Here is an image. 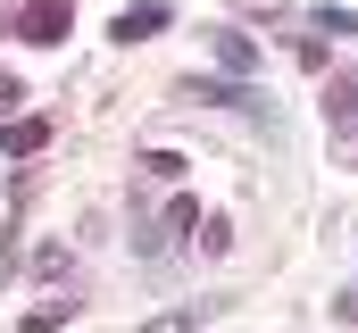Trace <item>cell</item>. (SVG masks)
<instances>
[{
  "instance_id": "obj_9",
  "label": "cell",
  "mask_w": 358,
  "mask_h": 333,
  "mask_svg": "<svg viewBox=\"0 0 358 333\" xmlns=\"http://www.w3.org/2000/svg\"><path fill=\"white\" fill-rule=\"evenodd\" d=\"M200 325V317H192V309H176V317H159V325H142V333H192Z\"/></svg>"
},
{
  "instance_id": "obj_7",
  "label": "cell",
  "mask_w": 358,
  "mask_h": 333,
  "mask_svg": "<svg viewBox=\"0 0 358 333\" xmlns=\"http://www.w3.org/2000/svg\"><path fill=\"white\" fill-rule=\"evenodd\" d=\"M317 25H325V34H358V17H350V8H317Z\"/></svg>"
},
{
  "instance_id": "obj_4",
  "label": "cell",
  "mask_w": 358,
  "mask_h": 333,
  "mask_svg": "<svg viewBox=\"0 0 358 333\" xmlns=\"http://www.w3.org/2000/svg\"><path fill=\"white\" fill-rule=\"evenodd\" d=\"M325 117H334V134H358V76H342V83H334Z\"/></svg>"
},
{
  "instance_id": "obj_5",
  "label": "cell",
  "mask_w": 358,
  "mask_h": 333,
  "mask_svg": "<svg viewBox=\"0 0 358 333\" xmlns=\"http://www.w3.org/2000/svg\"><path fill=\"white\" fill-rule=\"evenodd\" d=\"M217 59H225V67H234V76H250V67H259V50H250V42H242V34H217Z\"/></svg>"
},
{
  "instance_id": "obj_2",
  "label": "cell",
  "mask_w": 358,
  "mask_h": 333,
  "mask_svg": "<svg viewBox=\"0 0 358 333\" xmlns=\"http://www.w3.org/2000/svg\"><path fill=\"white\" fill-rule=\"evenodd\" d=\"M167 25V0H134V8H117V42H150Z\"/></svg>"
},
{
  "instance_id": "obj_1",
  "label": "cell",
  "mask_w": 358,
  "mask_h": 333,
  "mask_svg": "<svg viewBox=\"0 0 358 333\" xmlns=\"http://www.w3.org/2000/svg\"><path fill=\"white\" fill-rule=\"evenodd\" d=\"M17 34H25V42H67V34H76V8H67V0H34V8L17 17Z\"/></svg>"
},
{
  "instance_id": "obj_3",
  "label": "cell",
  "mask_w": 358,
  "mask_h": 333,
  "mask_svg": "<svg viewBox=\"0 0 358 333\" xmlns=\"http://www.w3.org/2000/svg\"><path fill=\"white\" fill-rule=\"evenodd\" d=\"M42 142H50V125H42V117H17V125H0V150H8V159H34Z\"/></svg>"
},
{
  "instance_id": "obj_10",
  "label": "cell",
  "mask_w": 358,
  "mask_h": 333,
  "mask_svg": "<svg viewBox=\"0 0 358 333\" xmlns=\"http://www.w3.org/2000/svg\"><path fill=\"white\" fill-rule=\"evenodd\" d=\"M334 317H342V325H358V292H342V300H334Z\"/></svg>"
},
{
  "instance_id": "obj_8",
  "label": "cell",
  "mask_w": 358,
  "mask_h": 333,
  "mask_svg": "<svg viewBox=\"0 0 358 333\" xmlns=\"http://www.w3.org/2000/svg\"><path fill=\"white\" fill-rule=\"evenodd\" d=\"M17 100H25V92H17V76H0V125H17Z\"/></svg>"
},
{
  "instance_id": "obj_11",
  "label": "cell",
  "mask_w": 358,
  "mask_h": 333,
  "mask_svg": "<svg viewBox=\"0 0 358 333\" xmlns=\"http://www.w3.org/2000/svg\"><path fill=\"white\" fill-rule=\"evenodd\" d=\"M0 283H8V250H0Z\"/></svg>"
},
{
  "instance_id": "obj_6",
  "label": "cell",
  "mask_w": 358,
  "mask_h": 333,
  "mask_svg": "<svg viewBox=\"0 0 358 333\" xmlns=\"http://www.w3.org/2000/svg\"><path fill=\"white\" fill-rule=\"evenodd\" d=\"M59 325H67V300H42V309L25 317V333H59Z\"/></svg>"
}]
</instances>
